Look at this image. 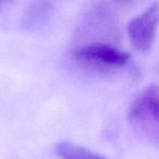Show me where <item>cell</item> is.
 <instances>
[{"label": "cell", "mask_w": 159, "mask_h": 159, "mask_svg": "<svg viewBox=\"0 0 159 159\" xmlns=\"http://www.w3.org/2000/svg\"><path fill=\"white\" fill-rule=\"evenodd\" d=\"M73 60L83 68L96 72H112L130 61V53L107 42H91L71 51Z\"/></svg>", "instance_id": "obj_1"}, {"label": "cell", "mask_w": 159, "mask_h": 159, "mask_svg": "<svg viewBox=\"0 0 159 159\" xmlns=\"http://www.w3.org/2000/svg\"><path fill=\"white\" fill-rule=\"evenodd\" d=\"M158 109V86L150 84L134 98L128 113L131 125L155 145L159 141Z\"/></svg>", "instance_id": "obj_2"}, {"label": "cell", "mask_w": 159, "mask_h": 159, "mask_svg": "<svg viewBox=\"0 0 159 159\" xmlns=\"http://www.w3.org/2000/svg\"><path fill=\"white\" fill-rule=\"evenodd\" d=\"M157 26L158 3L155 2L129 22L126 31L131 46L141 53L149 52L156 39Z\"/></svg>", "instance_id": "obj_3"}, {"label": "cell", "mask_w": 159, "mask_h": 159, "mask_svg": "<svg viewBox=\"0 0 159 159\" xmlns=\"http://www.w3.org/2000/svg\"><path fill=\"white\" fill-rule=\"evenodd\" d=\"M53 7L48 0H39L31 5L25 11L22 24L27 31H36L46 24L51 18Z\"/></svg>", "instance_id": "obj_4"}, {"label": "cell", "mask_w": 159, "mask_h": 159, "mask_svg": "<svg viewBox=\"0 0 159 159\" xmlns=\"http://www.w3.org/2000/svg\"><path fill=\"white\" fill-rule=\"evenodd\" d=\"M56 154L60 159H106L102 155L70 142H60L56 145Z\"/></svg>", "instance_id": "obj_5"}, {"label": "cell", "mask_w": 159, "mask_h": 159, "mask_svg": "<svg viewBox=\"0 0 159 159\" xmlns=\"http://www.w3.org/2000/svg\"><path fill=\"white\" fill-rule=\"evenodd\" d=\"M9 1H11V0H0V9L3 7V6H6L7 5Z\"/></svg>", "instance_id": "obj_6"}, {"label": "cell", "mask_w": 159, "mask_h": 159, "mask_svg": "<svg viewBox=\"0 0 159 159\" xmlns=\"http://www.w3.org/2000/svg\"><path fill=\"white\" fill-rule=\"evenodd\" d=\"M121 1H123V2H124V1H129V0H121Z\"/></svg>", "instance_id": "obj_7"}]
</instances>
